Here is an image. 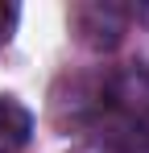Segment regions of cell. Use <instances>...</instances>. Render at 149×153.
I'll return each mask as SVG.
<instances>
[{
	"label": "cell",
	"mask_w": 149,
	"mask_h": 153,
	"mask_svg": "<svg viewBox=\"0 0 149 153\" xmlns=\"http://www.w3.org/2000/svg\"><path fill=\"white\" fill-rule=\"evenodd\" d=\"M71 21H74V29L83 33L87 46L108 50V46L120 42L124 25H128V13L116 8V4H83V8H74V13H71Z\"/></svg>",
	"instance_id": "obj_1"
},
{
	"label": "cell",
	"mask_w": 149,
	"mask_h": 153,
	"mask_svg": "<svg viewBox=\"0 0 149 153\" xmlns=\"http://www.w3.org/2000/svg\"><path fill=\"white\" fill-rule=\"evenodd\" d=\"M13 29H17V4H4L0 0V42H8Z\"/></svg>",
	"instance_id": "obj_3"
},
{
	"label": "cell",
	"mask_w": 149,
	"mask_h": 153,
	"mask_svg": "<svg viewBox=\"0 0 149 153\" xmlns=\"http://www.w3.org/2000/svg\"><path fill=\"white\" fill-rule=\"evenodd\" d=\"M33 137V112L13 95H0V153H21Z\"/></svg>",
	"instance_id": "obj_2"
}]
</instances>
